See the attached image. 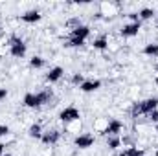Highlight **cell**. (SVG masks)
<instances>
[{"label": "cell", "instance_id": "obj_1", "mask_svg": "<svg viewBox=\"0 0 158 156\" xmlns=\"http://www.w3.org/2000/svg\"><path fill=\"white\" fill-rule=\"evenodd\" d=\"M156 109H158V97H147V99L138 101V103L132 105L131 116L134 117V119H138L140 116H149V114H151L153 110H156Z\"/></svg>", "mask_w": 158, "mask_h": 156}, {"label": "cell", "instance_id": "obj_2", "mask_svg": "<svg viewBox=\"0 0 158 156\" xmlns=\"http://www.w3.org/2000/svg\"><path fill=\"white\" fill-rule=\"evenodd\" d=\"M52 97H53V92H52L50 88H44L39 94H26V96H24V105L30 107V109H39L42 105L50 103Z\"/></svg>", "mask_w": 158, "mask_h": 156}, {"label": "cell", "instance_id": "obj_3", "mask_svg": "<svg viewBox=\"0 0 158 156\" xmlns=\"http://www.w3.org/2000/svg\"><path fill=\"white\" fill-rule=\"evenodd\" d=\"M7 48H9V53L13 57H17V59H22L26 55V42L20 39V37H17V35H11L9 37Z\"/></svg>", "mask_w": 158, "mask_h": 156}, {"label": "cell", "instance_id": "obj_4", "mask_svg": "<svg viewBox=\"0 0 158 156\" xmlns=\"http://www.w3.org/2000/svg\"><path fill=\"white\" fill-rule=\"evenodd\" d=\"M79 117H81V112H79L76 107H66V109H63L61 114H59V119H61L63 123H66V125L79 121Z\"/></svg>", "mask_w": 158, "mask_h": 156}, {"label": "cell", "instance_id": "obj_5", "mask_svg": "<svg viewBox=\"0 0 158 156\" xmlns=\"http://www.w3.org/2000/svg\"><path fill=\"white\" fill-rule=\"evenodd\" d=\"M94 142H96V138L92 136V134H79L76 136V140H74V143H76V147L77 149H90L92 145H94Z\"/></svg>", "mask_w": 158, "mask_h": 156}, {"label": "cell", "instance_id": "obj_6", "mask_svg": "<svg viewBox=\"0 0 158 156\" xmlns=\"http://www.w3.org/2000/svg\"><path fill=\"white\" fill-rule=\"evenodd\" d=\"M121 130H123V123L119 119H110L101 134H105V136H118Z\"/></svg>", "mask_w": 158, "mask_h": 156}, {"label": "cell", "instance_id": "obj_7", "mask_svg": "<svg viewBox=\"0 0 158 156\" xmlns=\"http://www.w3.org/2000/svg\"><path fill=\"white\" fill-rule=\"evenodd\" d=\"M140 30H142V22H131V24H125L119 30V33L123 37H134V35L140 33Z\"/></svg>", "mask_w": 158, "mask_h": 156}, {"label": "cell", "instance_id": "obj_8", "mask_svg": "<svg viewBox=\"0 0 158 156\" xmlns=\"http://www.w3.org/2000/svg\"><path fill=\"white\" fill-rule=\"evenodd\" d=\"M88 35H90V28L88 26H83V24H79L77 28H74L72 30V33H70V39H76V40H85L88 39Z\"/></svg>", "mask_w": 158, "mask_h": 156}, {"label": "cell", "instance_id": "obj_9", "mask_svg": "<svg viewBox=\"0 0 158 156\" xmlns=\"http://www.w3.org/2000/svg\"><path fill=\"white\" fill-rule=\"evenodd\" d=\"M59 138H61V132L59 130H55V129H52V130H46V132H42V143L44 145H55L57 142H59Z\"/></svg>", "mask_w": 158, "mask_h": 156}, {"label": "cell", "instance_id": "obj_10", "mask_svg": "<svg viewBox=\"0 0 158 156\" xmlns=\"http://www.w3.org/2000/svg\"><path fill=\"white\" fill-rule=\"evenodd\" d=\"M40 17H42V15H40L37 9H30V11H26V13L20 15V20L26 22V24H35V22L40 20Z\"/></svg>", "mask_w": 158, "mask_h": 156}, {"label": "cell", "instance_id": "obj_11", "mask_svg": "<svg viewBox=\"0 0 158 156\" xmlns=\"http://www.w3.org/2000/svg\"><path fill=\"white\" fill-rule=\"evenodd\" d=\"M99 86H101V81L99 79H85V83L79 86V90H83V92H94Z\"/></svg>", "mask_w": 158, "mask_h": 156}, {"label": "cell", "instance_id": "obj_12", "mask_svg": "<svg viewBox=\"0 0 158 156\" xmlns=\"http://www.w3.org/2000/svg\"><path fill=\"white\" fill-rule=\"evenodd\" d=\"M63 76H64V70H63L61 66H55V68H52V70L46 74V81H48V83H57Z\"/></svg>", "mask_w": 158, "mask_h": 156}, {"label": "cell", "instance_id": "obj_13", "mask_svg": "<svg viewBox=\"0 0 158 156\" xmlns=\"http://www.w3.org/2000/svg\"><path fill=\"white\" fill-rule=\"evenodd\" d=\"M143 53L147 55V57H158V42H149V44H145V48H143Z\"/></svg>", "mask_w": 158, "mask_h": 156}, {"label": "cell", "instance_id": "obj_14", "mask_svg": "<svg viewBox=\"0 0 158 156\" xmlns=\"http://www.w3.org/2000/svg\"><path fill=\"white\" fill-rule=\"evenodd\" d=\"M107 147H109L110 151L119 149V147H121V138H118V136H110V138L107 140Z\"/></svg>", "mask_w": 158, "mask_h": 156}, {"label": "cell", "instance_id": "obj_15", "mask_svg": "<svg viewBox=\"0 0 158 156\" xmlns=\"http://www.w3.org/2000/svg\"><path fill=\"white\" fill-rule=\"evenodd\" d=\"M92 46H94L96 50H107V48H109V39H107V37H98V39L92 42Z\"/></svg>", "mask_w": 158, "mask_h": 156}, {"label": "cell", "instance_id": "obj_16", "mask_svg": "<svg viewBox=\"0 0 158 156\" xmlns=\"http://www.w3.org/2000/svg\"><path fill=\"white\" fill-rule=\"evenodd\" d=\"M119 156H143V151L138 147H127L125 151H121Z\"/></svg>", "mask_w": 158, "mask_h": 156}, {"label": "cell", "instance_id": "obj_17", "mask_svg": "<svg viewBox=\"0 0 158 156\" xmlns=\"http://www.w3.org/2000/svg\"><path fill=\"white\" fill-rule=\"evenodd\" d=\"M138 17H140V20H149V18L155 17V9H151V7H143V9L138 13Z\"/></svg>", "mask_w": 158, "mask_h": 156}, {"label": "cell", "instance_id": "obj_18", "mask_svg": "<svg viewBox=\"0 0 158 156\" xmlns=\"http://www.w3.org/2000/svg\"><path fill=\"white\" fill-rule=\"evenodd\" d=\"M28 134H30L31 138H42V129H40V125H39V123H33V125L30 127Z\"/></svg>", "mask_w": 158, "mask_h": 156}, {"label": "cell", "instance_id": "obj_19", "mask_svg": "<svg viewBox=\"0 0 158 156\" xmlns=\"http://www.w3.org/2000/svg\"><path fill=\"white\" fill-rule=\"evenodd\" d=\"M101 9L105 11L103 15H109V17H110V15L118 9V4H101Z\"/></svg>", "mask_w": 158, "mask_h": 156}, {"label": "cell", "instance_id": "obj_20", "mask_svg": "<svg viewBox=\"0 0 158 156\" xmlns=\"http://www.w3.org/2000/svg\"><path fill=\"white\" fill-rule=\"evenodd\" d=\"M30 66H31V68H42V66H44V59L39 57V55L31 57V59H30Z\"/></svg>", "mask_w": 158, "mask_h": 156}, {"label": "cell", "instance_id": "obj_21", "mask_svg": "<svg viewBox=\"0 0 158 156\" xmlns=\"http://www.w3.org/2000/svg\"><path fill=\"white\" fill-rule=\"evenodd\" d=\"M72 83H74V84H79V86H81V84L85 83V77H83L81 74H74V77H72Z\"/></svg>", "mask_w": 158, "mask_h": 156}, {"label": "cell", "instance_id": "obj_22", "mask_svg": "<svg viewBox=\"0 0 158 156\" xmlns=\"http://www.w3.org/2000/svg\"><path fill=\"white\" fill-rule=\"evenodd\" d=\"M9 134V127L7 125H0V136H7Z\"/></svg>", "mask_w": 158, "mask_h": 156}, {"label": "cell", "instance_id": "obj_23", "mask_svg": "<svg viewBox=\"0 0 158 156\" xmlns=\"http://www.w3.org/2000/svg\"><path fill=\"white\" fill-rule=\"evenodd\" d=\"M149 119H151L153 123H158V109H156V110H153V112L149 114Z\"/></svg>", "mask_w": 158, "mask_h": 156}, {"label": "cell", "instance_id": "obj_24", "mask_svg": "<svg viewBox=\"0 0 158 156\" xmlns=\"http://www.w3.org/2000/svg\"><path fill=\"white\" fill-rule=\"evenodd\" d=\"M127 17H129L132 22H140V17H138V13H129Z\"/></svg>", "mask_w": 158, "mask_h": 156}, {"label": "cell", "instance_id": "obj_25", "mask_svg": "<svg viewBox=\"0 0 158 156\" xmlns=\"http://www.w3.org/2000/svg\"><path fill=\"white\" fill-rule=\"evenodd\" d=\"M6 96H7L6 88H0V101H2V99H6Z\"/></svg>", "mask_w": 158, "mask_h": 156}, {"label": "cell", "instance_id": "obj_26", "mask_svg": "<svg viewBox=\"0 0 158 156\" xmlns=\"http://www.w3.org/2000/svg\"><path fill=\"white\" fill-rule=\"evenodd\" d=\"M4 151H6V145H4V143H0V156H4Z\"/></svg>", "mask_w": 158, "mask_h": 156}, {"label": "cell", "instance_id": "obj_27", "mask_svg": "<svg viewBox=\"0 0 158 156\" xmlns=\"http://www.w3.org/2000/svg\"><path fill=\"white\" fill-rule=\"evenodd\" d=\"M155 156H158V149H156V151H155Z\"/></svg>", "mask_w": 158, "mask_h": 156}, {"label": "cell", "instance_id": "obj_28", "mask_svg": "<svg viewBox=\"0 0 158 156\" xmlns=\"http://www.w3.org/2000/svg\"><path fill=\"white\" fill-rule=\"evenodd\" d=\"M155 81H156V84H158V77H156V79H155Z\"/></svg>", "mask_w": 158, "mask_h": 156}, {"label": "cell", "instance_id": "obj_29", "mask_svg": "<svg viewBox=\"0 0 158 156\" xmlns=\"http://www.w3.org/2000/svg\"><path fill=\"white\" fill-rule=\"evenodd\" d=\"M4 156H13V154H4Z\"/></svg>", "mask_w": 158, "mask_h": 156}, {"label": "cell", "instance_id": "obj_30", "mask_svg": "<svg viewBox=\"0 0 158 156\" xmlns=\"http://www.w3.org/2000/svg\"><path fill=\"white\" fill-rule=\"evenodd\" d=\"M156 70H158V63H156Z\"/></svg>", "mask_w": 158, "mask_h": 156}, {"label": "cell", "instance_id": "obj_31", "mask_svg": "<svg viewBox=\"0 0 158 156\" xmlns=\"http://www.w3.org/2000/svg\"><path fill=\"white\" fill-rule=\"evenodd\" d=\"M156 130H158V123H156Z\"/></svg>", "mask_w": 158, "mask_h": 156}]
</instances>
